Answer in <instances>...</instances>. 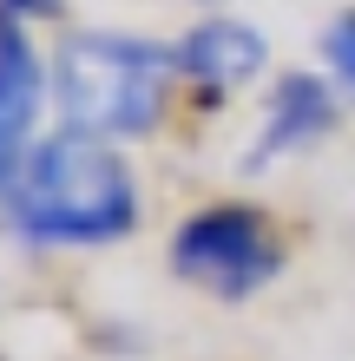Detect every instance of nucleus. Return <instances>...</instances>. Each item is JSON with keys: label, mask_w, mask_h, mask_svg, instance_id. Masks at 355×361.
<instances>
[{"label": "nucleus", "mask_w": 355, "mask_h": 361, "mask_svg": "<svg viewBox=\"0 0 355 361\" xmlns=\"http://www.w3.org/2000/svg\"><path fill=\"white\" fill-rule=\"evenodd\" d=\"M0 217L20 243L40 250H99L132 237L138 224V184L106 138L53 132L40 138L20 171L0 184Z\"/></svg>", "instance_id": "1"}, {"label": "nucleus", "mask_w": 355, "mask_h": 361, "mask_svg": "<svg viewBox=\"0 0 355 361\" xmlns=\"http://www.w3.org/2000/svg\"><path fill=\"white\" fill-rule=\"evenodd\" d=\"M172 47L132 33H66L53 53V105L59 132L86 138H145L164 118V92H172Z\"/></svg>", "instance_id": "2"}, {"label": "nucleus", "mask_w": 355, "mask_h": 361, "mask_svg": "<svg viewBox=\"0 0 355 361\" xmlns=\"http://www.w3.org/2000/svg\"><path fill=\"white\" fill-rule=\"evenodd\" d=\"M172 269L191 289L217 295V302H243V295H257L283 269V243H277L263 210L211 204V210H191L172 230Z\"/></svg>", "instance_id": "3"}, {"label": "nucleus", "mask_w": 355, "mask_h": 361, "mask_svg": "<svg viewBox=\"0 0 355 361\" xmlns=\"http://www.w3.org/2000/svg\"><path fill=\"white\" fill-rule=\"evenodd\" d=\"M329 125H336V86H329V73H283L270 86L263 132L243 152V171H263V164H277L289 152H309L316 138H329Z\"/></svg>", "instance_id": "4"}, {"label": "nucleus", "mask_w": 355, "mask_h": 361, "mask_svg": "<svg viewBox=\"0 0 355 361\" xmlns=\"http://www.w3.org/2000/svg\"><path fill=\"white\" fill-rule=\"evenodd\" d=\"M172 66H178V79H191L204 92H231V86H250V79L270 66V39L250 27V20L211 13L172 47Z\"/></svg>", "instance_id": "5"}, {"label": "nucleus", "mask_w": 355, "mask_h": 361, "mask_svg": "<svg viewBox=\"0 0 355 361\" xmlns=\"http://www.w3.org/2000/svg\"><path fill=\"white\" fill-rule=\"evenodd\" d=\"M47 99V66H40L33 39L20 33L13 13H0V184L20 171V158L33 152V118Z\"/></svg>", "instance_id": "6"}, {"label": "nucleus", "mask_w": 355, "mask_h": 361, "mask_svg": "<svg viewBox=\"0 0 355 361\" xmlns=\"http://www.w3.org/2000/svg\"><path fill=\"white\" fill-rule=\"evenodd\" d=\"M323 66H329V86L355 105V13H336L323 27Z\"/></svg>", "instance_id": "7"}, {"label": "nucleus", "mask_w": 355, "mask_h": 361, "mask_svg": "<svg viewBox=\"0 0 355 361\" xmlns=\"http://www.w3.org/2000/svg\"><path fill=\"white\" fill-rule=\"evenodd\" d=\"M59 7H66V0H0V13H13L20 27H27V20H59Z\"/></svg>", "instance_id": "8"}, {"label": "nucleus", "mask_w": 355, "mask_h": 361, "mask_svg": "<svg viewBox=\"0 0 355 361\" xmlns=\"http://www.w3.org/2000/svg\"><path fill=\"white\" fill-rule=\"evenodd\" d=\"M198 7H224V0H198Z\"/></svg>", "instance_id": "9"}]
</instances>
